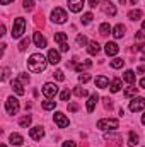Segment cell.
<instances>
[{
  "label": "cell",
  "mask_w": 145,
  "mask_h": 147,
  "mask_svg": "<svg viewBox=\"0 0 145 147\" xmlns=\"http://www.w3.org/2000/svg\"><path fill=\"white\" fill-rule=\"evenodd\" d=\"M128 19H132V21H140V19H142V10H130V12H128Z\"/></svg>",
  "instance_id": "22"
},
{
  "label": "cell",
  "mask_w": 145,
  "mask_h": 147,
  "mask_svg": "<svg viewBox=\"0 0 145 147\" xmlns=\"http://www.w3.org/2000/svg\"><path fill=\"white\" fill-rule=\"evenodd\" d=\"M123 79H125L128 84H133V82H135V72H133V70H126V72L123 74Z\"/></svg>",
  "instance_id": "25"
},
{
  "label": "cell",
  "mask_w": 145,
  "mask_h": 147,
  "mask_svg": "<svg viewBox=\"0 0 145 147\" xmlns=\"http://www.w3.org/2000/svg\"><path fill=\"white\" fill-rule=\"evenodd\" d=\"M19 80H21V82H29V75H28V74H21V75H19Z\"/></svg>",
  "instance_id": "41"
},
{
  "label": "cell",
  "mask_w": 145,
  "mask_h": 147,
  "mask_svg": "<svg viewBox=\"0 0 145 147\" xmlns=\"http://www.w3.org/2000/svg\"><path fill=\"white\" fill-rule=\"evenodd\" d=\"M60 50H62V51H68V43H63V45H60Z\"/></svg>",
  "instance_id": "46"
},
{
  "label": "cell",
  "mask_w": 145,
  "mask_h": 147,
  "mask_svg": "<svg viewBox=\"0 0 145 147\" xmlns=\"http://www.w3.org/2000/svg\"><path fill=\"white\" fill-rule=\"evenodd\" d=\"M140 87H142V89H145V77H142V79H140Z\"/></svg>",
  "instance_id": "48"
},
{
  "label": "cell",
  "mask_w": 145,
  "mask_h": 147,
  "mask_svg": "<svg viewBox=\"0 0 145 147\" xmlns=\"http://www.w3.org/2000/svg\"><path fill=\"white\" fill-rule=\"evenodd\" d=\"M137 72H138V74H144L145 72V67H142V65H140V67L137 69Z\"/></svg>",
  "instance_id": "49"
},
{
  "label": "cell",
  "mask_w": 145,
  "mask_h": 147,
  "mask_svg": "<svg viewBox=\"0 0 145 147\" xmlns=\"http://www.w3.org/2000/svg\"><path fill=\"white\" fill-rule=\"evenodd\" d=\"M103 101H104V108H106V110H111V108H113V103H111L109 98H104Z\"/></svg>",
  "instance_id": "40"
},
{
  "label": "cell",
  "mask_w": 145,
  "mask_h": 147,
  "mask_svg": "<svg viewBox=\"0 0 145 147\" xmlns=\"http://www.w3.org/2000/svg\"><path fill=\"white\" fill-rule=\"evenodd\" d=\"M135 38H137V39H145V31L144 29H140V31L135 34Z\"/></svg>",
  "instance_id": "42"
},
{
  "label": "cell",
  "mask_w": 145,
  "mask_h": 147,
  "mask_svg": "<svg viewBox=\"0 0 145 147\" xmlns=\"http://www.w3.org/2000/svg\"><path fill=\"white\" fill-rule=\"evenodd\" d=\"M125 2H126V0H119V3H125Z\"/></svg>",
  "instance_id": "54"
},
{
  "label": "cell",
  "mask_w": 145,
  "mask_h": 147,
  "mask_svg": "<svg viewBox=\"0 0 145 147\" xmlns=\"http://www.w3.org/2000/svg\"><path fill=\"white\" fill-rule=\"evenodd\" d=\"M29 135H31L33 140H41L43 135H44V130H43V127H33L29 130Z\"/></svg>",
  "instance_id": "12"
},
{
  "label": "cell",
  "mask_w": 145,
  "mask_h": 147,
  "mask_svg": "<svg viewBox=\"0 0 145 147\" xmlns=\"http://www.w3.org/2000/svg\"><path fill=\"white\" fill-rule=\"evenodd\" d=\"M96 86L101 87V89H106L109 86V79L106 75H97V77H96Z\"/></svg>",
  "instance_id": "15"
},
{
  "label": "cell",
  "mask_w": 145,
  "mask_h": 147,
  "mask_svg": "<svg viewBox=\"0 0 145 147\" xmlns=\"http://www.w3.org/2000/svg\"><path fill=\"white\" fill-rule=\"evenodd\" d=\"M94 19V16L91 14V12H87V14H84L82 16V24H91V21Z\"/></svg>",
  "instance_id": "31"
},
{
  "label": "cell",
  "mask_w": 145,
  "mask_h": 147,
  "mask_svg": "<svg viewBox=\"0 0 145 147\" xmlns=\"http://www.w3.org/2000/svg\"><path fill=\"white\" fill-rule=\"evenodd\" d=\"M22 5H24L26 10H33V9H34V0H24Z\"/></svg>",
  "instance_id": "32"
},
{
  "label": "cell",
  "mask_w": 145,
  "mask_h": 147,
  "mask_svg": "<svg viewBox=\"0 0 145 147\" xmlns=\"http://www.w3.org/2000/svg\"><path fill=\"white\" fill-rule=\"evenodd\" d=\"M77 45H79V46L87 45V38L84 36V34H79V36H77Z\"/></svg>",
  "instance_id": "35"
},
{
  "label": "cell",
  "mask_w": 145,
  "mask_h": 147,
  "mask_svg": "<svg viewBox=\"0 0 145 147\" xmlns=\"http://www.w3.org/2000/svg\"><path fill=\"white\" fill-rule=\"evenodd\" d=\"M53 77H55L56 80H60V82H62V80H65V75H63V72H62V70H56V72L53 74Z\"/></svg>",
  "instance_id": "38"
},
{
  "label": "cell",
  "mask_w": 145,
  "mask_h": 147,
  "mask_svg": "<svg viewBox=\"0 0 145 147\" xmlns=\"http://www.w3.org/2000/svg\"><path fill=\"white\" fill-rule=\"evenodd\" d=\"M0 147H7V146H5V144H2V146H0Z\"/></svg>",
  "instance_id": "55"
},
{
  "label": "cell",
  "mask_w": 145,
  "mask_h": 147,
  "mask_svg": "<svg viewBox=\"0 0 145 147\" xmlns=\"http://www.w3.org/2000/svg\"><path fill=\"white\" fill-rule=\"evenodd\" d=\"M5 110L9 115H17V111H19V101L12 96V98H9L7 101H5Z\"/></svg>",
  "instance_id": "6"
},
{
  "label": "cell",
  "mask_w": 145,
  "mask_h": 147,
  "mask_svg": "<svg viewBox=\"0 0 145 147\" xmlns=\"http://www.w3.org/2000/svg\"><path fill=\"white\" fill-rule=\"evenodd\" d=\"M91 79H92L91 74H80V75H79V80H80V82H89Z\"/></svg>",
  "instance_id": "37"
},
{
  "label": "cell",
  "mask_w": 145,
  "mask_h": 147,
  "mask_svg": "<svg viewBox=\"0 0 145 147\" xmlns=\"http://www.w3.org/2000/svg\"><path fill=\"white\" fill-rule=\"evenodd\" d=\"M28 46H29V38H24V39L19 43V50H21V51H24Z\"/></svg>",
  "instance_id": "33"
},
{
  "label": "cell",
  "mask_w": 145,
  "mask_h": 147,
  "mask_svg": "<svg viewBox=\"0 0 145 147\" xmlns=\"http://www.w3.org/2000/svg\"><path fill=\"white\" fill-rule=\"evenodd\" d=\"M142 29H144V31H145V21H144V24H142Z\"/></svg>",
  "instance_id": "53"
},
{
  "label": "cell",
  "mask_w": 145,
  "mask_h": 147,
  "mask_svg": "<svg viewBox=\"0 0 145 147\" xmlns=\"http://www.w3.org/2000/svg\"><path fill=\"white\" fill-rule=\"evenodd\" d=\"M113 36L114 38H123L125 36V26L123 24H118L113 28Z\"/></svg>",
  "instance_id": "19"
},
{
  "label": "cell",
  "mask_w": 145,
  "mask_h": 147,
  "mask_svg": "<svg viewBox=\"0 0 145 147\" xmlns=\"http://www.w3.org/2000/svg\"><path fill=\"white\" fill-rule=\"evenodd\" d=\"M75 96H79V98H84V96H87V91L85 89H82V87H75Z\"/></svg>",
  "instance_id": "34"
},
{
  "label": "cell",
  "mask_w": 145,
  "mask_h": 147,
  "mask_svg": "<svg viewBox=\"0 0 145 147\" xmlns=\"http://www.w3.org/2000/svg\"><path fill=\"white\" fill-rule=\"evenodd\" d=\"M67 33H55V41L56 43H60V45H63V43H67Z\"/></svg>",
  "instance_id": "28"
},
{
  "label": "cell",
  "mask_w": 145,
  "mask_h": 147,
  "mask_svg": "<svg viewBox=\"0 0 145 147\" xmlns=\"http://www.w3.org/2000/svg\"><path fill=\"white\" fill-rule=\"evenodd\" d=\"M137 144H138V135L135 132H130V135H128V146H137Z\"/></svg>",
  "instance_id": "29"
},
{
  "label": "cell",
  "mask_w": 145,
  "mask_h": 147,
  "mask_svg": "<svg viewBox=\"0 0 145 147\" xmlns=\"http://www.w3.org/2000/svg\"><path fill=\"white\" fill-rule=\"evenodd\" d=\"M60 53L56 51V50H50L48 51V62L50 63H53V65H56V63H60Z\"/></svg>",
  "instance_id": "13"
},
{
  "label": "cell",
  "mask_w": 145,
  "mask_h": 147,
  "mask_svg": "<svg viewBox=\"0 0 145 147\" xmlns=\"http://www.w3.org/2000/svg\"><path fill=\"white\" fill-rule=\"evenodd\" d=\"M142 123L145 125V113H144V116H142Z\"/></svg>",
  "instance_id": "52"
},
{
  "label": "cell",
  "mask_w": 145,
  "mask_h": 147,
  "mask_svg": "<svg viewBox=\"0 0 145 147\" xmlns=\"http://www.w3.org/2000/svg\"><path fill=\"white\" fill-rule=\"evenodd\" d=\"M55 106H56V101H51V99H46V101H43V110H46V111L55 110Z\"/></svg>",
  "instance_id": "27"
},
{
  "label": "cell",
  "mask_w": 145,
  "mask_h": 147,
  "mask_svg": "<svg viewBox=\"0 0 145 147\" xmlns=\"http://www.w3.org/2000/svg\"><path fill=\"white\" fill-rule=\"evenodd\" d=\"M84 3H85V0H68V9L72 10V12H80L82 10V7H84Z\"/></svg>",
  "instance_id": "10"
},
{
  "label": "cell",
  "mask_w": 145,
  "mask_h": 147,
  "mask_svg": "<svg viewBox=\"0 0 145 147\" xmlns=\"http://www.w3.org/2000/svg\"><path fill=\"white\" fill-rule=\"evenodd\" d=\"M62 147H75V142H72V140H67V142H63V146Z\"/></svg>",
  "instance_id": "44"
},
{
  "label": "cell",
  "mask_w": 145,
  "mask_h": 147,
  "mask_svg": "<svg viewBox=\"0 0 145 147\" xmlns=\"http://www.w3.org/2000/svg\"><path fill=\"white\" fill-rule=\"evenodd\" d=\"M31 120H33V118H31V115H26V116H22V118L19 120V125H21V127H24V128H28V127L31 125Z\"/></svg>",
  "instance_id": "26"
},
{
  "label": "cell",
  "mask_w": 145,
  "mask_h": 147,
  "mask_svg": "<svg viewBox=\"0 0 145 147\" xmlns=\"http://www.w3.org/2000/svg\"><path fill=\"white\" fill-rule=\"evenodd\" d=\"M97 101H99V96H97V94H92V96L89 98V101H87V111H89V113L94 111L96 105H97Z\"/></svg>",
  "instance_id": "16"
},
{
  "label": "cell",
  "mask_w": 145,
  "mask_h": 147,
  "mask_svg": "<svg viewBox=\"0 0 145 147\" xmlns=\"http://www.w3.org/2000/svg\"><path fill=\"white\" fill-rule=\"evenodd\" d=\"M55 121H56V125L60 127V128H65V127H68V118L63 115V113H55Z\"/></svg>",
  "instance_id": "9"
},
{
  "label": "cell",
  "mask_w": 145,
  "mask_h": 147,
  "mask_svg": "<svg viewBox=\"0 0 145 147\" xmlns=\"http://www.w3.org/2000/svg\"><path fill=\"white\" fill-rule=\"evenodd\" d=\"M60 98H62V101H68V99H70V91H68V89H65V91L62 92V96H60Z\"/></svg>",
  "instance_id": "39"
},
{
  "label": "cell",
  "mask_w": 145,
  "mask_h": 147,
  "mask_svg": "<svg viewBox=\"0 0 145 147\" xmlns=\"http://www.w3.org/2000/svg\"><path fill=\"white\" fill-rule=\"evenodd\" d=\"M22 142H24L22 135H19V134H12V135H10V144H12V146H21Z\"/></svg>",
  "instance_id": "20"
},
{
  "label": "cell",
  "mask_w": 145,
  "mask_h": 147,
  "mask_svg": "<svg viewBox=\"0 0 145 147\" xmlns=\"http://www.w3.org/2000/svg\"><path fill=\"white\" fill-rule=\"evenodd\" d=\"M99 50H101V46H99V43H97V41H91V43L87 45V51H89L91 55H97V53H99Z\"/></svg>",
  "instance_id": "17"
},
{
  "label": "cell",
  "mask_w": 145,
  "mask_h": 147,
  "mask_svg": "<svg viewBox=\"0 0 145 147\" xmlns=\"http://www.w3.org/2000/svg\"><path fill=\"white\" fill-rule=\"evenodd\" d=\"M9 72H10V70H9V69L5 67V69H3V75H2V80H5V79L9 77Z\"/></svg>",
  "instance_id": "45"
},
{
  "label": "cell",
  "mask_w": 145,
  "mask_h": 147,
  "mask_svg": "<svg viewBox=\"0 0 145 147\" xmlns=\"http://www.w3.org/2000/svg\"><path fill=\"white\" fill-rule=\"evenodd\" d=\"M77 110H79V106H77L75 103H72V105H68V111H72V113H75Z\"/></svg>",
  "instance_id": "43"
},
{
  "label": "cell",
  "mask_w": 145,
  "mask_h": 147,
  "mask_svg": "<svg viewBox=\"0 0 145 147\" xmlns=\"http://www.w3.org/2000/svg\"><path fill=\"white\" fill-rule=\"evenodd\" d=\"M130 2H132L133 5H135V3H138V0H130Z\"/></svg>",
  "instance_id": "51"
},
{
  "label": "cell",
  "mask_w": 145,
  "mask_h": 147,
  "mask_svg": "<svg viewBox=\"0 0 145 147\" xmlns=\"http://www.w3.org/2000/svg\"><path fill=\"white\" fill-rule=\"evenodd\" d=\"M144 108H145V98H133L130 101V110L133 111V113L144 110Z\"/></svg>",
  "instance_id": "7"
},
{
  "label": "cell",
  "mask_w": 145,
  "mask_h": 147,
  "mask_svg": "<svg viewBox=\"0 0 145 147\" xmlns=\"http://www.w3.org/2000/svg\"><path fill=\"white\" fill-rule=\"evenodd\" d=\"M111 31H113V29H111V26H109L108 22H103V24L99 26V34H103V36H108Z\"/></svg>",
  "instance_id": "21"
},
{
  "label": "cell",
  "mask_w": 145,
  "mask_h": 147,
  "mask_svg": "<svg viewBox=\"0 0 145 147\" xmlns=\"http://www.w3.org/2000/svg\"><path fill=\"white\" fill-rule=\"evenodd\" d=\"M56 92H58V86H56V84H53V82H46V84L43 86V94H44L48 99L55 98Z\"/></svg>",
  "instance_id": "5"
},
{
  "label": "cell",
  "mask_w": 145,
  "mask_h": 147,
  "mask_svg": "<svg viewBox=\"0 0 145 147\" xmlns=\"http://www.w3.org/2000/svg\"><path fill=\"white\" fill-rule=\"evenodd\" d=\"M0 2H2V5H9V3L14 2V0H0Z\"/></svg>",
  "instance_id": "50"
},
{
  "label": "cell",
  "mask_w": 145,
  "mask_h": 147,
  "mask_svg": "<svg viewBox=\"0 0 145 147\" xmlns=\"http://www.w3.org/2000/svg\"><path fill=\"white\" fill-rule=\"evenodd\" d=\"M46 63H48V62H46V58H44L41 53H34V55H31L29 60H28V69L33 74H39L46 69Z\"/></svg>",
  "instance_id": "1"
},
{
  "label": "cell",
  "mask_w": 145,
  "mask_h": 147,
  "mask_svg": "<svg viewBox=\"0 0 145 147\" xmlns=\"http://www.w3.org/2000/svg\"><path fill=\"white\" fill-rule=\"evenodd\" d=\"M33 41H34V45H36L38 48H44V46H46V38L43 36L41 33H34Z\"/></svg>",
  "instance_id": "14"
},
{
  "label": "cell",
  "mask_w": 145,
  "mask_h": 147,
  "mask_svg": "<svg viewBox=\"0 0 145 147\" xmlns=\"http://www.w3.org/2000/svg\"><path fill=\"white\" fill-rule=\"evenodd\" d=\"M125 65V60L123 58H114L113 62H111V67L113 69H119V67H123Z\"/></svg>",
  "instance_id": "30"
},
{
  "label": "cell",
  "mask_w": 145,
  "mask_h": 147,
  "mask_svg": "<svg viewBox=\"0 0 145 147\" xmlns=\"http://www.w3.org/2000/svg\"><path fill=\"white\" fill-rule=\"evenodd\" d=\"M104 50H106V55H108V57H114V55L119 51V46H118L116 43H113V41H108V43L104 45Z\"/></svg>",
  "instance_id": "8"
},
{
  "label": "cell",
  "mask_w": 145,
  "mask_h": 147,
  "mask_svg": "<svg viewBox=\"0 0 145 147\" xmlns=\"http://www.w3.org/2000/svg\"><path fill=\"white\" fill-rule=\"evenodd\" d=\"M97 3H99V0H89V5H91V7H96Z\"/></svg>",
  "instance_id": "47"
},
{
  "label": "cell",
  "mask_w": 145,
  "mask_h": 147,
  "mask_svg": "<svg viewBox=\"0 0 145 147\" xmlns=\"http://www.w3.org/2000/svg\"><path fill=\"white\" fill-rule=\"evenodd\" d=\"M101 9H103V12L108 14V16H116V7H114V3H111L108 0L101 3Z\"/></svg>",
  "instance_id": "11"
},
{
  "label": "cell",
  "mask_w": 145,
  "mask_h": 147,
  "mask_svg": "<svg viewBox=\"0 0 145 147\" xmlns=\"http://www.w3.org/2000/svg\"><path fill=\"white\" fill-rule=\"evenodd\" d=\"M24 33H26V19L24 17H17L14 21V26H12V33L10 34H12L14 39H19Z\"/></svg>",
  "instance_id": "2"
},
{
  "label": "cell",
  "mask_w": 145,
  "mask_h": 147,
  "mask_svg": "<svg viewBox=\"0 0 145 147\" xmlns=\"http://www.w3.org/2000/svg\"><path fill=\"white\" fill-rule=\"evenodd\" d=\"M133 94H137V87H133V86H130L126 91H125V96L126 98H130V96H133Z\"/></svg>",
  "instance_id": "36"
},
{
  "label": "cell",
  "mask_w": 145,
  "mask_h": 147,
  "mask_svg": "<svg viewBox=\"0 0 145 147\" xmlns=\"http://www.w3.org/2000/svg\"><path fill=\"white\" fill-rule=\"evenodd\" d=\"M118 125H119V121L116 118H103L97 121V128H101V130H114V128H118Z\"/></svg>",
  "instance_id": "4"
},
{
  "label": "cell",
  "mask_w": 145,
  "mask_h": 147,
  "mask_svg": "<svg viewBox=\"0 0 145 147\" xmlns=\"http://www.w3.org/2000/svg\"><path fill=\"white\" fill-rule=\"evenodd\" d=\"M12 89H14L19 96H22V94H24V87H22V84H21V80H19V79H14V80H12Z\"/></svg>",
  "instance_id": "18"
},
{
  "label": "cell",
  "mask_w": 145,
  "mask_h": 147,
  "mask_svg": "<svg viewBox=\"0 0 145 147\" xmlns=\"http://www.w3.org/2000/svg\"><path fill=\"white\" fill-rule=\"evenodd\" d=\"M91 65H92V62H91V60H85V62H80V63H77V65H75V70H77V72H82L84 69H89Z\"/></svg>",
  "instance_id": "23"
},
{
  "label": "cell",
  "mask_w": 145,
  "mask_h": 147,
  "mask_svg": "<svg viewBox=\"0 0 145 147\" xmlns=\"http://www.w3.org/2000/svg\"><path fill=\"white\" fill-rule=\"evenodd\" d=\"M109 89H111V92H118V91L121 89V79H114V80L111 82Z\"/></svg>",
  "instance_id": "24"
},
{
  "label": "cell",
  "mask_w": 145,
  "mask_h": 147,
  "mask_svg": "<svg viewBox=\"0 0 145 147\" xmlns=\"http://www.w3.org/2000/svg\"><path fill=\"white\" fill-rule=\"evenodd\" d=\"M67 19H68V16H67V12H65L62 7L53 9V12H51V21H53V22H56V24H65Z\"/></svg>",
  "instance_id": "3"
}]
</instances>
